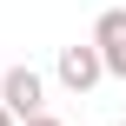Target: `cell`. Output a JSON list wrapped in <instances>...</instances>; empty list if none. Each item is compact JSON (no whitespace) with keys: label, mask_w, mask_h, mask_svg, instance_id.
<instances>
[{"label":"cell","mask_w":126,"mask_h":126,"mask_svg":"<svg viewBox=\"0 0 126 126\" xmlns=\"http://www.w3.org/2000/svg\"><path fill=\"white\" fill-rule=\"evenodd\" d=\"M93 40H100V53H106V73L126 80V7H106V13L93 20Z\"/></svg>","instance_id":"3"},{"label":"cell","mask_w":126,"mask_h":126,"mask_svg":"<svg viewBox=\"0 0 126 126\" xmlns=\"http://www.w3.org/2000/svg\"><path fill=\"white\" fill-rule=\"evenodd\" d=\"M20 126H66V120H53V113L40 106V113H27V120H20Z\"/></svg>","instance_id":"4"},{"label":"cell","mask_w":126,"mask_h":126,"mask_svg":"<svg viewBox=\"0 0 126 126\" xmlns=\"http://www.w3.org/2000/svg\"><path fill=\"white\" fill-rule=\"evenodd\" d=\"M0 126H20V120H13V106H7V100H0Z\"/></svg>","instance_id":"5"},{"label":"cell","mask_w":126,"mask_h":126,"mask_svg":"<svg viewBox=\"0 0 126 126\" xmlns=\"http://www.w3.org/2000/svg\"><path fill=\"white\" fill-rule=\"evenodd\" d=\"M0 100L13 106V120H27V113L47 106V80H40L33 66H7V73H0Z\"/></svg>","instance_id":"2"},{"label":"cell","mask_w":126,"mask_h":126,"mask_svg":"<svg viewBox=\"0 0 126 126\" xmlns=\"http://www.w3.org/2000/svg\"><path fill=\"white\" fill-rule=\"evenodd\" d=\"M53 80L80 100V93H93L100 80H113L106 73V53H100V40H73V47H60L53 53Z\"/></svg>","instance_id":"1"}]
</instances>
